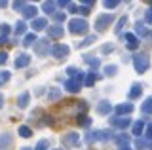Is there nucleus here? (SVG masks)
I'll return each mask as SVG.
<instances>
[{"instance_id": "obj_14", "label": "nucleus", "mask_w": 152, "mask_h": 150, "mask_svg": "<svg viewBox=\"0 0 152 150\" xmlns=\"http://www.w3.org/2000/svg\"><path fill=\"white\" fill-rule=\"evenodd\" d=\"M133 90L129 91V99H135V97H139L141 95V91H142V86H139V84H133Z\"/></svg>"}, {"instance_id": "obj_35", "label": "nucleus", "mask_w": 152, "mask_h": 150, "mask_svg": "<svg viewBox=\"0 0 152 150\" xmlns=\"http://www.w3.org/2000/svg\"><path fill=\"white\" fill-rule=\"evenodd\" d=\"M6 57H8V55L4 53V51H0V65H2V63H6Z\"/></svg>"}, {"instance_id": "obj_36", "label": "nucleus", "mask_w": 152, "mask_h": 150, "mask_svg": "<svg viewBox=\"0 0 152 150\" xmlns=\"http://www.w3.org/2000/svg\"><path fill=\"white\" fill-rule=\"evenodd\" d=\"M114 48L112 46H103V53H108V51H112Z\"/></svg>"}, {"instance_id": "obj_28", "label": "nucleus", "mask_w": 152, "mask_h": 150, "mask_svg": "<svg viewBox=\"0 0 152 150\" xmlns=\"http://www.w3.org/2000/svg\"><path fill=\"white\" fill-rule=\"evenodd\" d=\"M133 110V105H120L118 106V112H131Z\"/></svg>"}, {"instance_id": "obj_27", "label": "nucleus", "mask_w": 152, "mask_h": 150, "mask_svg": "<svg viewBox=\"0 0 152 150\" xmlns=\"http://www.w3.org/2000/svg\"><path fill=\"white\" fill-rule=\"evenodd\" d=\"M10 80V72H6V70H4V72H0V86H2V84H6Z\"/></svg>"}, {"instance_id": "obj_12", "label": "nucleus", "mask_w": 152, "mask_h": 150, "mask_svg": "<svg viewBox=\"0 0 152 150\" xmlns=\"http://www.w3.org/2000/svg\"><path fill=\"white\" fill-rule=\"evenodd\" d=\"M141 110L145 112V114H152V95H150L148 99H146V101L141 105Z\"/></svg>"}, {"instance_id": "obj_17", "label": "nucleus", "mask_w": 152, "mask_h": 150, "mask_svg": "<svg viewBox=\"0 0 152 150\" xmlns=\"http://www.w3.org/2000/svg\"><path fill=\"white\" fill-rule=\"evenodd\" d=\"M95 40H97V36H95V34H93V36H88L84 42H80V44H78V48H88V46H91Z\"/></svg>"}, {"instance_id": "obj_23", "label": "nucleus", "mask_w": 152, "mask_h": 150, "mask_svg": "<svg viewBox=\"0 0 152 150\" xmlns=\"http://www.w3.org/2000/svg\"><path fill=\"white\" fill-rule=\"evenodd\" d=\"M25 31H27V25L23 21H19L15 25V32H17V34H25Z\"/></svg>"}, {"instance_id": "obj_20", "label": "nucleus", "mask_w": 152, "mask_h": 150, "mask_svg": "<svg viewBox=\"0 0 152 150\" xmlns=\"http://www.w3.org/2000/svg\"><path fill=\"white\" fill-rule=\"evenodd\" d=\"M112 124L114 125H118V127H127V125H129V120H124V118H118V120H112Z\"/></svg>"}, {"instance_id": "obj_10", "label": "nucleus", "mask_w": 152, "mask_h": 150, "mask_svg": "<svg viewBox=\"0 0 152 150\" xmlns=\"http://www.w3.org/2000/svg\"><path fill=\"white\" fill-rule=\"evenodd\" d=\"M28 99H31V95H28L27 91H23L21 95L17 97V106H19V108H27V105H28Z\"/></svg>"}, {"instance_id": "obj_40", "label": "nucleus", "mask_w": 152, "mask_h": 150, "mask_svg": "<svg viewBox=\"0 0 152 150\" xmlns=\"http://www.w3.org/2000/svg\"><path fill=\"white\" fill-rule=\"evenodd\" d=\"M0 8H6V2H0Z\"/></svg>"}, {"instance_id": "obj_24", "label": "nucleus", "mask_w": 152, "mask_h": 150, "mask_svg": "<svg viewBox=\"0 0 152 150\" xmlns=\"http://www.w3.org/2000/svg\"><path fill=\"white\" fill-rule=\"evenodd\" d=\"M32 42H36V36H34V34H27L25 40H23V46H31Z\"/></svg>"}, {"instance_id": "obj_8", "label": "nucleus", "mask_w": 152, "mask_h": 150, "mask_svg": "<svg viewBox=\"0 0 152 150\" xmlns=\"http://www.w3.org/2000/svg\"><path fill=\"white\" fill-rule=\"evenodd\" d=\"M12 143H13L12 135H10V133H4L2 137H0V150H8L10 146H12Z\"/></svg>"}, {"instance_id": "obj_26", "label": "nucleus", "mask_w": 152, "mask_h": 150, "mask_svg": "<svg viewBox=\"0 0 152 150\" xmlns=\"http://www.w3.org/2000/svg\"><path fill=\"white\" fill-rule=\"evenodd\" d=\"M48 144H50V141H48V139H42L40 143L36 144V150H46V146H48Z\"/></svg>"}, {"instance_id": "obj_25", "label": "nucleus", "mask_w": 152, "mask_h": 150, "mask_svg": "<svg viewBox=\"0 0 152 150\" xmlns=\"http://www.w3.org/2000/svg\"><path fill=\"white\" fill-rule=\"evenodd\" d=\"M142 127H145V124H142V122H137V124L133 125V133L141 135V131H142Z\"/></svg>"}, {"instance_id": "obj_29", "label": "nucleus", "mask_w": 152, "mask_h": 150, "mask_svg": "<svg viewBox=\"0 0 152 150\" xmlns=\"http://www.w3.org/2000/svg\"><path fill=\"white\" fill-rule=\"evenodd\" d=\"M135 27H137V29H135V31H137V32H139V34H146V29H145V25H142V23H141V21H137V25H135Z\"/></svg>"}, {"instance_id": "obj_4", "label": "nucleus", "mask_w": 152, "mask_h": 150, "mask_svg": "<svg viewBox=\"0 0 152 150\" xmlns=\"http://www.w3.org/2000/svg\"><path fill=\"white\" fill-rule=\"evenodd\" d=\"M63 144H65V146H70V148L78 146V144H80L78 133H66V135H63Z\"/></svg>"}, {"instance_id": "obj_13", "label": "nucleus", "mask_w": 152, "mask_h": 150, "mask_svg": "<svg viewBox=\"0 0 152 150\" xmlns=\"http://www.w3.org/2000/svg\"><path fill=\"white\" fill-rule=\"evenodd\" d=\"M97 112H99V114H108V112H110V103L101 101V105L97 106Z\"/></svg>"}, {"instance_id": "obj_34", "label": "nucleus", "mask_w": 152, "mask_h": 150, "mask_svg": "<svg viewBox=\"0 0 152 150\" xmlns=\"http://www.w3.org/2000/svg\"><path fill=\"white\" fill-rule=\"evenodd\" d=\"M118 2H104V8H116Z\"/></svg>"}, {"instance_id": "obj_15", "label": "nucleus", "mask_w": 152, "mask_h": 150, "mask_svg": "<svg viewBox=\"0 0 152 150\" xmlns=\"http://www.w3.org/2000/svg\"><path fill=\"white\" fill-rule=\"evenodd\" d=\"M59 97H61V90H59V87H51L50 93H48V99L55 101V99H59Z\"/></svg>"}, {"instance_id": "obj_32", "label": "nucleus", "mask_w": 152, "mask_h": 150, "mask_svg": "<svg viewBox=\"0 0 152 150\" xmlns=\"http://www.w3.org/2000/svg\"><path fill=\"white\" fill-rule=\"evenodd\" d=\"M126 21H127V17H122V19H120V21H118V27H116V32H120V31H122V27H124V25H126Z\"/></svg>"}, {"instance_id": "obj_9", "label": "nucleus", "mask_w": 152, "mask_h": 150, "mask_svg": "<svg viewBox=\"0 0 152 150\" xmlns=\"http://www.w3.org/2000/svg\"><path fill=\"white\" fill-rule=\"evenodd\" d=\"M28 63H31V57H28L27 53H21V55H17V59H15V67H17V68H23V67H27Z\"/></svg>"}, {"instance_id": "obj_7", "label": "nucleus", "mask_w": 152, "mask_h": 150, "mask_svg": "<svg viewBox=\"0 0 152 150\" xmlns=\"http://www.w3.org/2000/svg\"><path fill=\"white\" fill-rule=\"evenodd\" d=\"M51 53H53V57L61 59V57H65V55H69V46H65V44H55L53 48H51Z\"/></svg>"}, {"instance_id": "obj_6", "label": "nucleus", "mask_w": 152, "mask_h": 150, "mask_svg": "<svg viewBox=\"0 0 152 150\" xmlns=\"http://www.w3.org/2000/svg\"><path fill=\"white\" fill-rule=\"evenodd\" d=\"M34 51L40 57H44V55L50 51V42L48 40H38V42H34Z\"/></svg>"}, {"instance_id": "obj_5", "label": "nucleus", "mask_w": 152, "mask_h": 150, "mask_svg": "<svg viewBox=\"0 0 152 150\" xmlns=\"http://www.w3.org/2000/svg\"><path fill=\"white\" fill-rule=\"evenodd\" d=\"M80 86H82V74H78L76 80H69V82H66L65 90L70 91V93H76V91H80Z\"/></svg>"}, {"instance_id": "obj_38", "label": "nucleus", "mask_w": 152, "mask_h": 150, "mask_svg": "<svg viewBox=\"0 0 152 150\" xmlns=\"http://www.w3.org/2000/svg\"><path fill=\"white\" fill-rule=\"evenodd\" d=\"M146 21H148V23H152V10H150L148 13H146Z\"/></svg>"}, {"instance_id": "obj_18", "label": "nucleus", "mask_w": 152, "mask_h": 150, "mask_svg": "<svg viewBox=\"0 0 152 150\" xmlns=\"http://www.w3.org/2000/svg\"><path fill=\"white\" fill-rule=\"evenodd\" d=\"M46 27V19H36V21H32V29L34 31H42Z\"/></svg>"}, {"instance_id": "obj_22", "label": "nucleus", "mask_w": 152, "mask_h": 150, "mask_svg": "<svg viewBox=\"0 0 152 150\" xmlns=\"http://www.w3.org/2000/svg\"><path fill=\"white\" fill-rule=\"evenodd\" d=\"M23 15H25V17H32V15H36V8L27 6L25 10H23Z\"/></svg>"}, {"instance_id": "obj_39", "label": "nucleus", "mask_w": 152, "mask_h": 150, "mask_svg": "<svg viewBox=\"0 0 152 150\" xmlns=\"http://www.w3.org/2000/svg\"><path fill=\"white\" fill-rule=\"evenodd\" d=\"M2 105H4V95L0 93V108H2Z\"/></svg>"}, {"instance_id": "obj_21", "label": "nucleus", "mask_w": 152, "mask_h": 150, "mask_svg": "<svg viewBox=\"0 0 152 150\" xmlns=\"http://www.w3.org/2000/svg\"><path fill=\"white\" fill-rule=\"evenodd\" d=\"M116 70H118L116 65H107V67H104V72H107V76H114V74H116Z\"/></svg>"}, {"instance_id": "obj_31", "label": "nucleus", "mask_w": 152, "mask_h": 150, "mask_svg": "<svg viewBox=\"0 0 152 150\" xmlns=\"http://www.w3.org/2000/svg\"><path fill=\"white\" fill-rule=\"evenodd\" d=\"M42 8H44V10H46V13H55V12H53V8H55L53 4H48V2H46V4H44V6H42Z\"/></svg>"}, {"instance_id": "obj_11", "label": "nucleus", "mask_w": 152, "mask_h": 150, "mask_svg": "<svg viewBox=\"0 0 152 150\" xmlns=\"http://www.w3.org/2000/svg\"><path fill=\"white\" fill-rule=\"evenodd\" d=\"M124 40H127V48H129V50H137V48H139V42H137V38L133 34H126Z\"/></svg>"}, {"instance_id": "obj_3", "label": "nucleus", "mask_w": 152, "mask_h": 150, "mask_svg": "<svg viewBox=\"0 0 152 150\" xmlns=\"http://www.w3.org/2000/svg\"><path fill=\"white\" fill-rule=\"evenodd\" d=\"M114 17L110 15V13H104V15H99L97 17V23H95V27H97V31H107L108 27H110Z\"/></svg>"}, {"instance_id": "obj_33", "label": "nucleus", "mask_w": 152, "mask_h": 150, "mask_svg": "<svg viewBox=\"0 0 152 150\" xmlns=\"http://www.w3.org/2000/svg\"><path fill=\"white\" fill-rule=\"evenodd\" d=\"M0 32H2V34H4V38H6V36L10 34V25H2V29H0Z\"/></svg>"}, {"instance_id": "obj_30", "label": "nucleus", "mask_w": 152, "mask_h": 150, "mask_svg": "<svg viewBox=\"0 0 152 150\" xmlns=\"http://www.w3.org/2000/svg\"><path fill=\"white\" fill-rule=\"evenodd\" d=\"M95 80H97V78H95V74H93V72H89V74H88V80H86V86H91Z\"/></svg>"}, {"instance_id": "obj_2", "label": "nucleus", "mask_w": 152, "mask_h": 150, "mask_svg": "<svg viewBox=\"0 0 152 150\" xmlns=\"http://www.w3.org/2000/svg\"><path fill=\"white\" fill-rule=\"evenodd\" d=\"M69 31L72 32V34H84V32H88V23L84 19H72L69 23Z\"/></svg>"}, {"instance_id": "obj_1", "label": "nucleus", "mask_w": 152, "mask_h": 150, "mask_svg": "<svg viewBox=\"0 0 152 150\" xmlns=\"http://www.w3.org/2000/svg\"><path fill=\"white\" fill-rule=\"evenodd\" d=\"M133 67H135V70H137L139 74H142L145 70H148V68H150V59H148V55H145V53L135 55V57H133Z\"/></svg>"}, {"instance_id": "obj_41", "label": "nucleus", "mask_w": 152, "mask_h": 150, "mask_svg": "<svg viewBox=\"0 0 152 150\" xmlns=\"http://www.w3.org/2000/svg\"><path fill=\"white\" fill-rule=\"evenodd\" d=\"M21 150H31V148H28V146H25V148H21ZM32 150H34V148H32Z\"/></svg>"}, {"instance_id": "obj_16", "label": "nucleus", "mask_w": 152, "mask_h": 150, "mask_svg": "<svg viewBox=\"0 0 152 150\" xmlns=\"http://www.w3.org/2000/svg\"><path fill=\"white\" fill-rule=\"evenodd\" d=\"M61 34H63V29H61V27H50V36L51 38H59Z\"/></svg>"}, {"instance_id": "obj_37", "label": "nucleus", "mask_w": 152, "mask_h": 150, "mask_svg": "<svg viewBox=\"0 0 152 150\" xmlns=\"http://www.w3.org/2000/svg\"><path fill=\"white\" fill-rule=\"evenodd\" d=\"M146 137H148V139H152V124L148 125V131H146Z\"/></svg>"}, {"instance_id": "obj_19", "label": "nucleus", "mask_w": 152, "mask_h": 150, "mask_svg": "<svg viewBox=\"0 0 152 150\" xmlns=\"http://www.w3.org/2000/svg\"><path fill=\"white\" fill-rule=\"evenodd\" d=\"M31 127H27V125H21V127H19V135H21V137H25V139H28L31 137Z\"/></svg>"}]
</instances>
